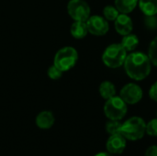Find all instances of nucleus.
Here are the masks:
<instances>
[{"label": "nucleus", "instance_id": "nucleus-6", "mask_svg": "<svg viewBox=\"0 0 157 156\" xmlns=\"http://www.w3.org/2000/svg\"><path fill=\"white\" fill-rule=\"evenodd\" d=\"M67 13L74 21H86L91 16V8L86 0H69Z\"/></svg>", "mask_w": 157, "mask_h": 156}, {"label": "nucleus", "instance_id": "nucleus-1", "mask_svg": "<svg viewBox=\"0 0 157 156\" xmlns=\"http://www.w3.org/2000/svg\"><path fill=\"white\" fill-rule=\"evenodd\" d=\"M152 63L147 54L142 51H132L123 63L126 74L134 81H142L149 76L152 71Z\"/></svg>", "mask_w": 157, "mask_h": 156}, {"label": "nucleus", "instance_id": "nucleus-3", "mask_svg": "<svg viewBox=\"0 0 157 156\" xmlns=\"http://www.w3.org/2000/svg\"><path fill=\"white\" fill-rule=\"evenodd\" d=\"M127 55V51L121 46V43H112L104 50L101 59L103 63L108 68L118 69L123 66Z\"/></svg>", "mask_w": 157, "mask_h": 156}, {"label": "nucleus", "instance_id": "nucleus-14", "mask_svg": "<svg viewBox=\"0 0 157 156\" xmlns=\"http://www.w3.org/2000/svg\"><path fill=\"white\" fill-rule=\"evenodd\" d=\"M139 0H114V6L120 13L130 14L138 6Z\"/></svg>", "mask_w": 157, "mask_h": 156}, {"label": "nucleus", "instance_id": "nucleus-7", "mask_svg": "<svg viewBox=\"0 0 157 156\" xmlns=\"http://www.w3.org/2000/svg\"><path fill=\"white\" fill-rule=\"evenodd\" d=\"M120 97L127 105H135L142 100L144 92L136 83H128L121 89Z\"/></svg>", "mask_w": 157, "mask_h": 156}, {"label": "nucleus", "instance_id": "nucleus-16", "mask_svg": "<svg viewBox=\"0 0 157 156\" xmlns=\"http://www.w3.org/2000/svg\"><path fill=\"white\" fill-rule=\"evenodd\" d=\"M122 40H121V46L128 51L132 52V51H134V50L138 47L139 43H140V40H139V38L137 35L135 34H132V33H130L128 35H125V36H122Z\"/></svg>", "mask_w": 157, "mask_h": 156}, {"label": "nucleus", "instance_id": "nucleus-8", "mask_svg": "<svg viewBox=\"0 0 157 156\" xmlns=\"http://www.w3.org/2000/svg\"><path fill=\"white\" fill-rule=\"evenodd\" d=\"M86 22L88 33L94 36H104L109 30V23L103 16L92 15Z\"/></svg>", "mask_w": 157, "mask_h": 156}, {"label": "nucleus", "instance_id": "nucleus-10", "mask_svg": "<svg viewBox=\"0 0 157 156\" xmlns=\"http://www.w3.org/2000/svg\"><path fill=\"white\" fill-rule=\"evenodd\" d=\"M114 28L118 34L121 36H125L132 33L133 29V21L129 14L120 13L114 21Z\"/></svg>", "mask_w": 157, "mask_h": 156}, {"label": "nucleus", "instance_id": "nucleus-11", "mask_svg": "<svg viewBox=\"0 0 157 156\" xmlns=\"http://www.w3.org/2000/svg\"><path fill=\"white\" fill-rule=\"evenodd\" d=\"M54 122H55L54 115L52 111L49 110L40 111L35 119V123L37 127L42 130H48L52 128Z\"/></svg>", "mask_w": 157, "mask_h": 156}, {"label": "nucleus", "instance_id": "nucleus-12", "mask_svg": "<svg viewBox=\"0 0 157 156\" xmlns=\"http://www.w3.org/2000/svg\"><path fill=\"white\" fill-rule=\"evenodd\" d=\"M71 36L75 40H82L88 34L86 21H74L70 27Z\"/></svg>", "mask_w": 157, "mask_h": 156}, {"label": "nucleus", "instance_id": "nucleus-2", "mask_svg": "<svg viewBox=\"0 0 157 156\" xmlns=\"http://www.w3.org/2000/svg\"><path fill=\"white\" fill-rule=\"evenodd\" d=\"M120 133L129 141H139L146 133V123L141 117H132L121 124Z\"/></svg>", "mask_w": 157, "mask_h": 156}, {"label": "nucleus", "instance_id": "nucleus-24", "mask_svg": "<svg viewBox=\"0 0 157 156\" xmlns=\"http://www.w3.org/2000/svg\"><path fill=\"white\" fill-rule=\"evenodd\" d=\"M145 156H157V145L150 146L145 152Z\"/></svg>", "mask_w": 157, "mask_h": 156}, {"label": "nucleus", "instance_id": "nucleus-20", "mask_svg": "<svg viewBox=\"0 0 157 156\" xmlns=\"http://www.w3.org/2000/svg\"><path fill=\"white\" fill-rule=\"evenodd\" d=\"M63 74V72H62L54 64L51 65L47 70V75L51 80H58V79L62 78Z\"/></svg>", "mask_w": 157, "mask_h": 156}, {"label": "nucleus", "instance_id": "nucleus-4", "mask_svg": "<svg viewBox=\"0 0 157 156\" xmlns=\"http://www.w3.org/2000/svg\"><path fill=\"white\" fill-rule=\"evenodd\" d=\"M78 58V51L75 48L64 46L56 51L53 57V64L62 72H68L75 66Z\"/></svg>", "mask_w": 157, "mask_h": 156}, {"label": "nucleus", "instance_id": "nucleus-5", "mask_svg": "<svg viewBox=\"0 0 157 156\" xmlns=\"http://www.w3.org/2000/svg\"><path fill=\"white\" fill-rule=\"evenodd\" d=\"M105 116L111 120H121L127 114L128 105L122 100L121 97L114 96L106 100L104 108Z\"/></svg>", "mask_w": 157, "mask_h": 156}, {"label": "nucleus", "instance_id": "nucleus-21", "mask_svg": "<svg viewBox=\"0 0 157 156\" xmlns=\"http://www.w3.org/2000/svg\"><path fill=\"white\" fill-rule=\"evenodd\" d=\"M144 25L150 30L157 29V17L156 15L154 16H145L144 17Z\"/></svg>", "mask_w": 157, "mask_h": 156}, {"label": "nucleus", "instance_id": "nucleus-25", "mask_svg": "<svg viewBox=\"0 0 157 156\" xmlns=\"http://www.w3.org/2000/svg\"><path fill=\"white\" fill-rule=\"evenodd\" d=\"M95 156H113V154H109V152H108V153H104V152H102V153H98V154H97Z\"/></svg>", "mask_w": 157, "mask_h": 156}, {"label": "nucleus", "instance_id": "nucleus-9", "mask_svg": "<svg viewBox=\"0 0 157 156\" xmlns=\"http://www.w3.org/2000/svg\"><path fill=\"white\" fill-rule=\"evenodd\" d=\"M126 143L127 140L121 133H117L109 136L106 143V148L111 154H121L124 152Z\"/></svg>", "mask_w": 157, "mask_h": 156}, {"label": "nucleus", "instance_id": "nucleus-23", "mask_svg": "<svg viewBox=\"0 0 157 156\" xmlns=\"http://www.w3.org/2000/svg\"><path fill=\"white\" fill-rule=\"evenodd\" d=\"M148 94H149V97L152 100H154L155 102H157V81L151 86Z\"/></svg>", "mask_w": 157, "mask_h": 156}, {"label": "nucleus", "instance_id": "nucleus-18", "mask_svg": "<svg viewBox=\"0 0 157 156\" xmlns=\"http://www.w3.org/2000/svg\"><path fill=\"white\" fill-rule=\"evenodd\" d=\"M152 64L157 67V36L153 39L150 42L148 47V53H147Z\"/></svg>", "mask_w": 157, "mask_h": 156}, {"label": "nucleus", "instance_id": "nucleus-19", "mask_svg": "<svg viewBox=\"0 0 157 156\" xmlns=\"http://www.w3.org/2000/svg\"><path fill=\"white\" fill-rule=\"evenodd\" d=\"M121 120H109L107 123H106V131L109 134V135H113V134H117L120 133L121 131Z\"/></svg>", "mask_w": 157, "mask_h": 156}, {"label": "nucleus", "instance_id": "nucleus-13", "mask_svg": "<svg viewBox=\"0 0 157 156\" xmlns=\"http://www.w3.org/2000/svg\"><path fill=\"white\" fill-rule=\"evenodd\" d=\"M98 92L99 95L101 96L102 98H104L105 100H108L111 97H113L114 96H116V86L115 85L111 82V81H103L98 87Z\"/></svg>", "mask_w": 157, "mask_h": 156}, {"label": "nucleus", "instance_id": "nucleus-22", "mask_svg": "<svg viewBox=\"0 0 157 156\" xmlns=\"http://www.w3.org/2000/svg\"><path fill=\"white\" fill-rule=\"evenodd\" d=\"M146 133L149 136L157 137V119L151 120L146 124Z\"/></svg>", "mask_w": 157, "mask_h": 156}, {"label": "nucleus", "instance_id": "nucleus-15", "mask_svg": "<svg viewBox=\"0 0 157 156\" xmlns=\"http://www.w3.org/2000/svg\"><path fill=\"white\" fill-rule=\"evenodd\" d=\"M138 6L144 16L157 15V0H139Z\"/></svg>", "mask_w": 157, "mask_h": 156}, {"label": "nucleus", "instance_id": "nucleus-17", "mask_svg": "<svg viewBox=\"0 0 157 156\" xmlns=\"http://www.w3.org/2000/svg\"><path fill=\"white\" fill-rule=\"evenodd\" d=\"M119 15H120L119 10L116 8L115 6H111V5L106 6L102 11V16L108 21H115V19L118 17Z\"/></svg>", "mask_w": 157, "mask_h": 156}]
</instances>
